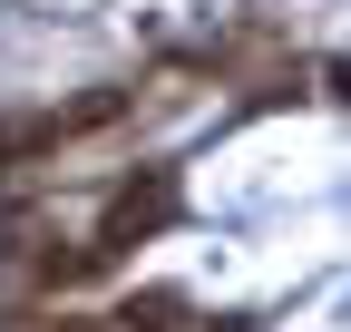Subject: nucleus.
Instances as JSON below:
<instances>
[{
    "instance_id": "f03ea898",
    "label": "nucleus",
    "mask_w": 351,
    "mask_h": 332,
    "mask_svg": "<svg viewBox=\"0 0 351 332\" xmlns=\"http://www.w3.org/2000/svg\"><path fill=\"white\" fill-rule=\"evenodd\" d=\"M176 313H186V303H176V294H137V303H127L108 332H176Z\"/></svg>"
},
{
    "instance_id": "7ed1b4c3",
    "label": "nucleus",
    "mask_w": 351,
    "mask_h": 332,
    "mask_svg": "<svg viewBox=\"0 0 351 332\" xmlns=\"http://www.w3.org/2000/svg\"><path fill=\"white\" fill-rule=\"evenodd\" d=\"M78 332H108V322H78Z\"/></svg>"
},
{
    "instance_id": "f257e3e1",
    "label": "nucleus",
    "mask_w": 351,
    "mask_h": 332,
    "mask_svg": "<svg viewBox=\"0 0 351 332\" xmlns=\"http://www.w3.org/2000/svg\"><path fill=\"white\" fill-rule=\"evenodd\" d=\"M176 215V176H147V186H127L117 205H108V225H98V254H127L137 235H156Z\"/></svg>"
}]
</instances>
